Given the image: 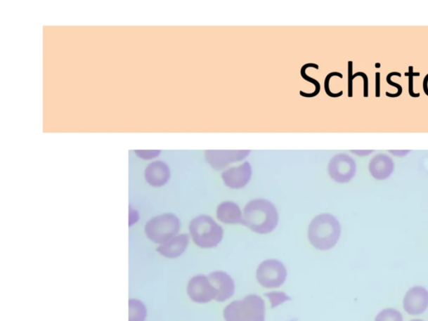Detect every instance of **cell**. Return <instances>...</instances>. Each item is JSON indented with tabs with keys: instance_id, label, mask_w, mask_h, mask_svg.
<instances>
[{
	"instance_id": "obj_1",
	"label": "cell",
	"mask_w": 428,
	"mask_h": 321,
	"mask_svg": "<svg viewBox=\"0 0 428 321\" xmlns=\"http://www.w3.org/2000/svg\"><path fill=\"white\" fill-rule=\"evenodd\" d=\"M279 223V214L271 201L257 199L245 207L242 224L259 235H267L275 230Z\"/></svg>"
},
{
	"instance_id": "obj_2",
	"label": "cell",
	"mask_w": 428,
	"mask_h": 321,
	"mask_svg": "<svg viewBox=\"0 0 428 321\" xmlns=\"http://www.w3.org/2000/svg\"><path fill=\"white\" fill-rule=\"evenodd\" d=\"M341 234V223L330 214L317 215L308 228L309 241L316 249L323 251L335 247Z\"/></svg>"
},
{
	"instance_id": "obj_3",
	"label": "cell",
	"mask_w": 428,
	"mask_h": 321,
	"mask_svg": "<svg viewBox=\"0 0 428 321\" xmlns=\"http://www.w3.org/2000/svg\"><path fill=\"white\" fill-rule=\"evenodd\" d=\"M223 318L226 321H264L266 304L257 294H249L225 307Z\"/></svg>"
},
{
	"instance_id": "obj_4",
	"label": "cell",
	"mask_w": 428,
	"mask_h": 321,
	"mask_svg": "<svg viewBox=\"0 0 428 321\" xmlns=\"http://www.w3.org/2000/svg\"><path fill=\"white\" fill-rule=\"evenodd\" d=\"M189 232L194 244L202 249L217 247L223 237V230L207 215H200L189 223Z\"/></svg>"
},
{
	"instance_id": "obj_5",
	"label": "cell",
	"mask_w": 428,
	"mask_h": 321,
	"mask_svg": "<svg viewBox=\"0 0 428 321\" xmlns=\"http://www.w3.org/2000/svg\"><path fill=\"white\" fill-rule=\"evenodd\" d=\"M180 219L174 214H163L149 220L145 232L148 239L156 244H164L179 234Z\"/></svg>"
},
{
	"instance_id": "obj_6",
	"label": "cell",
	"mask_w": 428,
	"mask_h": 321,
	"mask_svg": "<svg viewBox=\"0 0 428 321\" xmlns=\"http://www.w3.org/2000/svg\"><path fill=\"white\" fill-rule=\"evenodd\" d=\"M256 278L264 288H279L286 280V267L278 259H267L259 266L256 271Z\"/></svg>"
},
{
	"instance_id": "obj_7",
	"label": "cell",
	"mask_w": 428,
	"mask_h": 321,
	"mask_svg": "<svg viewBox=\"0 0 428 321\" xmlns=\"http://www.w3.org/2000/svg\"><path fill=\"white\" fill-rule=\"evenodd\" d=\"M328 173L335 182L339 183L350 182L356 173V162L347 154H337L329 162Z\"/></svg>"
},
{
	"instance_id": "obj_8",
	"label": "cell",
	"mask_w": 428,
	"mask_h": 321,
	"mask_svg": "<svg viewBox=\"0 0 428 321\" xmlns=\"http://www.w3.org/2000/svg\"><path fill=\"white\" fill-rule=\"evenodd\" d=\"M187 292L193 302L206 304L217 296V290L210 283L209 277L197 275L189 280Z\"/></svg>"
},
{
	"instance_id": "obj_9",
	"label": "cell",
	"mask_w": 428,
	"mask_h": 321,
	"mask_svg": "<svg viewBox=\"0 0 428 321\" xmlns=\"http://www.w3.org/2000/svg\"><path fill=\"white\" fill-rule=\"evenodd\" d=\"M250 151L235 150V151H213L205 152V159L212 168L215 170H223L228 165L235 164L245 159L249 156Z\"/></svg>"
},
{
	"instance_id": "obj_10",
	"label": "cell",
	"mask_w": 428,
	"mask_h": 321,
	"mask_svg": "<svg viewBox=\"0 0 428 321\" xmlns=\"http://www.w3.org/2000/svg\"><path fill=\"white\" fill-rule=\"evenodd\" d=\"M403 308L408 314L418 315L428 308V291L422 287H414L408 290L404 297Z\"/></svg>"
},
{
	"instance_id": "obj_11",
	"label": "cell",
	"mask_w": 428,
	"mask_h": 321,
	"mask_svg": "<svg viewBox=\"0 0 428 321\" xmlns=\"http://www.w3.org/2000/svg\"><path fill=\"white\" fill-rule=\"evenodd\" d=\"M252 177V166L249 162L238 166L225 170L222 173L223 181L227 187L232 189L245 188Z\"/></svg>"
},
{
	"instance_id": "obj_12",
	"label": "cell",
	"mask_w": 428,
	"mask_h": 321,
	"mask_svg": "<svg viewBox=\"0 0 428 321\" xmlns=\"http://www.w3.org/2000/svg\"><path fill=\"white\" fill-rule=\"evenodd\" d=\"M209 280L213 287L217 290L215 301L223 302L231 299L235 291V284L232 277L224 271H214L209 275Z\"/></svg>"
},
{
	"instance_id": "obj_13",
	"label": "cell",
	"mask_w": 428,
	"mask_h": 321,
	"mask_svg": "<svg viewBox=\"0 0 428 321\" xmlns=\"http://www.w3.org/2000/svg\"><path fill=\"white\" fill-rule=\"evenodd\" d=\"M171 173L169 166L162 161L150 164L145 170V179L154 188L164 186L169 181Z\"/></svg>"
},
{
	"instance_id": "obj_14",
	"label": "cell",
	"mask_w": 428,
	"mask_h": 321,
	"mask_svg": "<svg viewBox=\"0 0 428 321\" xmlns=\"http://www.w3.org/2000/svg\"><path fill=\"white\" fill-rule=\"evenodd\" d=\"M369 171L374 178L385 180L394 171V162L389 156L380 153L372 157L369 164Z\"/></svg>"
},
{
	"instance_id": "obj_15",
	"label": "cell",
	"mask_w": 428,
	"mask_h": 321,
	"mask_svg": "<svg viewBox=\"0 0 428 321\" xmlns=\"http://www.w3.org/2000/svg\"><path fill=\"white\" fill-rule=\"evenodd\" d=\"M188 235H180L159 246L157 249V251L166 258H176L181 256V255L184 253L188 247Z\"/></svg>"
},
{
	"instance_id": "obj_16",
	"label": "cell",
	"mask_w": 428,
	"mask_h": 321,
	"mask_svg": "<svg viewBox=\"0 0 428 321\" xmlns=\"http://www.w3.org/2000/svg\"><path fill=\"white\" fill-rule=\"evenodd\" d=\"M217 218L223 223L242 224L241 209L232 201L223 202L218 206Z\"/></svg>"
},
{
	"instance_id": "obj_17",
	"label": "cell",
	"mask_w": 428,
	"mask_h": 321,
	"mask_svg": "<svg viewBox=\"0 0 428 321\" xmlns=\"http://www.w3.org/2000/svg\"><path fill=\"white\" fill-rule=\"evenodd\" d=\"M147 309L143 303L136 299L129 301V321H144L147 317Z\"/></svg>"
},
{
	"instance_id": "obj_18",
	"label": "cell",
	"mask_w": 428,
	"mask_h": 321,
	"mask_svg": "<svg viewBox=\"0 0 428 321\" xmlns=\"http://www.w3.org/2000/svg\"><path fill=\"white\" fill-rule=\"evenodd\" d=\"M375 321H403V315L394 308H387L377 315Z\"/></svg>"
},
{
	"instance_id": "obj_19",
	"label": "cell",
	"mask_w": 428,
	"mask_h": 321,
	"mask_svg": "<svg viewBox=\"0 0 428 321\" xmlns=\"http://www.w3.org/2000/svg\"><path fill=\"white\" fill-rule=\"evenodd\" d=\"M266 296L270 299L271 307L275 308L283 304L284 302L291 300V298L284 292H271L266 293Z\"/></svg>"
},
{
	"instance_id": "obj_20",
	"label": "cell",
	"mask_w": 428,
	"mask_h": 321,
	"mask_svg": "<svg viewBox=\"0 0 428 321\" xmlns=\"http://www.w3.org/2000/svg\"><path fill=\"white\" fill-rule=\"evenodd\" d=\"M135 153L136 156L143 158V159H152V158L157 157L161 151H138L136 150Z\"/></svg>"
},
{
	"instance_id": "obj_21",
	"label": "cell",
	"mask_w": 428,
	"mask_h": 321,
	"mask_svg": "<svg viewBox=\"0 0 428 321\" xmlns=\"http://www.w3.org/2000/svg\"><path fill=\"white\" fill-rule=\"evenodd\" d=\"M414 76H419V73H414L413 72L412 74H409V86H410V89H409V92H410V95H411L412 96H413V98H418L419 93L417 94H415L413 89V77Z\"/></svg>"
},
{
	"instance_id": "obj_22",
	"label": "cell",
	"mask_w": 428,
	"mask_h": 321,
	"mask_svg": "<svg viewBox=\"0 0 428 321\" xmlns=\"http://www.w3.org/2000/svg\"><path fill=\"white\" fill-rule=\"evenodd\" d=\"M138 218H139L138 214L136 213V210L132 209L131 208L130 209V226L132 225V224L138 222Z\"/></svg>"
},
{
	"instance_id": "obj_23",
	"label": "cell",
	"mask_w": 428,
	"mask_h": 321,
	"mask_svg": "<svg viewBox=\"0 0 428 321\" xmlns=\"http://www.w3.org/2000/svg\"><path fill=\"white\" fill-rule=\"evenodd\" d=\"M387 83H389V84L391 86H396L397 88V89H398V92H397L396 98H397V96H399L401 94V92H403V88H401V86L400 85L396 84V83L391 81V74H389V76L387 77Z\"/></svg>"
},
{
	"instance_id": "obj_24",
	"label": "cell",
	"mask_w": 428,
	"mask_h": 321,
	"mask_svg": "<svg viewBox=\"0 0 428 321\" xmlns=\"http://www.w3.org/2000/svg\"><path fill=\"white\" fill-rule=\"evenodd\" d=\"M423 90H424L426 95L428 96V74H427L424 81H423Z\"/></svg>"
},
{
	"instance_id": "obj_25",
	"label": "cell",
	"mask_w": 428,
	"mask_h": 321,
	"mask_svg": "<svg viewBox=\"0 0 428 321\" xmlns=\"http://www.w3.org/2000/svg\"><path fill=\"white\" fill-rule=\"evenodd\" d=\"M410 321H423V320H419V319H416V320H410Z\"/></svg>"
}]
</instances>
